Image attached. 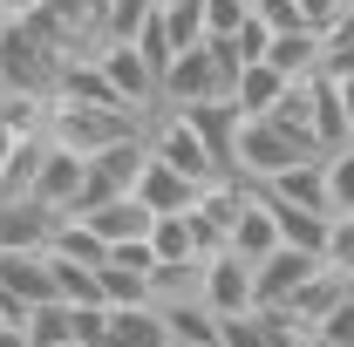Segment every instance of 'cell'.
Wrapping results in <instances>:
<instances>
[{"label": "cell", "mask_w": 354, "mask_h": 347, "mask_svg": "<svg viewBox=\"0 0 354 347\" xmlns=\"http://www.w3.org/2000/svg\"><path fill=\"white\" fill-rule=\"evenodd\" d=\"M313 157H327V150H313L307 136L279 130L272 116H252L245 130H239V150H232V171L252 177V184H272L279 171H293V164H313Z\"/></svg>", "instance_id": "obj_1"}, {"label": "cell", "mask_w": 354, "mask_h": 347, "mask_svg": "<svg viewBox=\"0 0 354 347\" xmlns=\"http://www.w3.org/2000/svg\"><path fill=\"white\" fill-rule=\"evenodd\" d=\"M143 136H150V157H164L171 171L198 177V184H212V177H225V171H218V157H212V143L198 136V123H191L184 109H157Z\"/></svg>", "instance_id": "obj_2"}, {"label": "cell", "mask_w": 354, "mask_h": 347, "mask_svg": "<svg viewBox=\"0 0 354 347\" xmlns=\"http://www.w3.org/2000/svg\"><path fill=\"white\" fill-rule=\"evenodd\" d=\"M41 300H62L48 252H0V306H7V320L21 327L28 306H41Z\"/></svg>", "instance_id": "obj_3"}, {"label": "cell", "mask_w": 354, "mask_h": 347, "mask_svg": "<svg viewBox=\"0 0 354 347\" xmlns=\"http://www.w3.org/2000/svg\"><path fill=\"white\" fill-rule=\"evenodd\" d=\"M313 272H320V252H300V245H279V252H266V259L252 265V300H259L266 313H279V306L293 300V293L307 286Z\"/></svg>", "instance_id": "obj_4"}, {"label": "cell", "mask_w": 354, "mask_h": 347, "mask_svg": "<svg viewBox=\"0 0 354 347\" xmlns=\"http://www.w3.org/2000/svg\"><path fill=\"white\" fill-rule=\"evenodd\" d=\"M62 232V212L41 198H0V252H48Z\"/></svg>", "instance_id": "obj_5"}, {"label": "cell", "mask_w": 354, "mask_h": 347, "mask_svg": "<svg viewBox=\"0 0 354 347\" xmlns=\"http://www.w3.org/2000/svg\"><path fill=\"white\" fill-rule=\"evenodd\" d=\"M205 306L212 313H252V259H239L232 245L205 259Z\"/></svg>", "instance_id": "obj_6"}, {"label": "cell", "mask_w": 354, "mask_h": 347, "mask_svg": "<svg viewBox=\"0 0 354 347\" xmlns=\"http://www.w3.org/2000/svg\"><path fill=\"white\" fill-rule=\"evenodd\" d=\"M82 177H88V157H82V150H62V143L48 136V164H41V177H35V198L55 205L62 218H75V205H82Z\"/></svg>", "instance_id": "obj_7"}, {"label": "cell", "mask_w": 354, "mask_h": 347, "mask_svg": "<svg viewBox=\"0 0 354 347\" xmlns=\"http://www.w3.org/2000/svg\"><path fill=\"white\" fill-rule=\"evenodd\" d=\"M348 293H354V279L341 272V265H327V259H320V272H313L307 286H300L293 300L279 306V320H286V327H320V320H327L334 306L348 300Z\"/></svg>", "instance_id": "obj_8"}, {"label": "cell", "mask_w": 354, "mask_h": 347, "mask_svg": "<svg viewBox=\"0 0 354 347\" xmlns=\"http://www.w3.org/2000/svg\"><path fill=\"white\" fill-rule=\"evenodd\" d=\"M279 245H286V238H279V212H272V198H266L259 184H252V198H245V212L232 218V252L259 265L266 252H279Z\"/></svg>", "instance_id": "obj_9"}, {"label": "cell", "mask_w": 354, "mask_h": 347, "mask_svg": "<svg viewBox=\"0 0 354 347\" xmlns=\"http://www.w3.org/2000/svg\"><path fill=\"white\" fill-rule=\"evenodd\" d=\"M198 191H205V184H198V177H184V171H171L164 157H150L143 177H136V198H143L157 218H164V212H191V205H198Z\"/></svg>", "instance_id": "obj_10"}, {"label": "cell", "mask_w": 354, "mask_h": 347, "mask_svg": "<svg viewBox=\"0 0 354 347\" xmlns=\"http://www.w3.org/2000/svg\"><path fill=\"white\" fill-rule=\"evenodd\" d=\"M266 198H279V205H300V212L334 218V198H327V157H313V164H293V171H279L272 184H266Z\"/></svg>", "instance_id": "obj_11"}, {"label": "cell", "mask_w": 354, "mask_h": 347, "mask_svg": "<svg viewBox=\"0 0 354 347\" xmlns=\"http://www.w3.org/2000/svg\"><path fill=\"white\" fill-rule=\"evenodd\" d=\"M320 55H327V35H313V28H279V35L266 41V62H272L279 75H293V82L320 75Z\"/></svg>", "instance_id": "obj_12"}, {"label": "cell", "mask_w": 354, "mask_h": 347, "mask_svg": "<svg viewBox=\"0 0 354 347\" xmlns=\"http://www.w3.org/2000/svg\"><path fill=\"white\" fill-rule=\"evenodd\" d=\"M82 218L109 238V245H130V238H150V232H157V212H150L136 191L130 198H109V205H95V212H82Z\"/></svg>", "instance_id": "obj_13"}, {"label": "cell", "mask_w": 354, "mask_h": 347, "mask_svg": "<svg viewBox=\"0 0 354 347\" xmlns=\"http://www.w3.org/2000/svg\"><path fill=\"white\" fill-rule=\"evenodd\" d=\"M286 88H293V75H279L272 62H252V68L239 75V88H232V102H239V116L252 123V116H272V109H279Z\"/></svg>", "instance_id": "obj_14"}, {"label": "cell", "mask_w": 354, "mask_h": 347, "mask_svg": "<svg viewBox=\"0 0 354 347\" xmlns=\"http://www.w3.org/2000/svg\"><path fill=\"white\" fill-rule=\"evenodd\" d=\"M102 347H171V327L157 306H109V341Z\"/></svg>", "instance_id": "obj_15"}, {"label": "cell", "mask_w": 354, "mask_h": 347, "mask_svg": "<svg viewBox=\"0 0 354 347\" xmlns=\"http://www.w3.org/2000/svg\"><path fill=\"white\" fill-rule=\"evenodd\" d=\"M150 252H157V265L205 259V245H198V225H191V212H164V218H157V232H150Z\"/></svg>", "instance_id": "obj_16"}, {"label": "cell", "mask_w": 354, "mask_h": 347, "mask_svg": "<svg viewBox=\"0 0 354 347\" xmlns=\"http://www.w3.org/2000/svg\"><path fill=\"white\" fill-rule=\"evenodd\" d=\"M164 327H171V347H218V313H212L205 300L164 306Z\"/></svg>", "instance_id": "obj_17"}, {"label": "cell", "mask_w": 354, "mask_h": 347, "mask_svg": "<svg viewBox=\"0 0 354 347\" xmlns=\"http://www.w3.org/2000/svg\"><path fill=\"white\" fill-rule=\"evenodd\" d=\"M28 341L35 347H62V341H75V306L68 300H41V306H28Z\"/></svg>", "instance_id": "obj_18"}, {"label": "cell", "mask_w": 354, "mask_h": 347, "mask_svg": "<svg viewBox=\"0 0 354 347\" xmlns=\"http://www.w3.org/2000/svg\"><path fill=\"white\" fill-rule=\"evenodd\" d=\"M157 7H164V0H109V7H102V48L109 41H136V28H143Z\"/></svg>", "instance_id": "obj_19"}, {"label": "cell", "mask_w": 354, "mask_h": 347, "mask_svg": "<svg viewBox=\"0 0 354 347\" xmlns=\"http://www.w3.org/2000/svg\"><path fill=\"white\" fill-rule=\"evenodd\" d=\"M102 300L109 306H150V272H136V265H102Z\"/></svg>", "instance_id": "obj_20"}, {"label": "cell", "mask_w": 354, "mask_h": 347, "mask_svg": "<svg viewBox=\"0 0 354 347\" xmlns=\"http://www.w3.org/2000/svg\"><path fill=\"white\" fill-rule=\"evenodd\" d=\"M320 75H334V82H341V75H354V7L341 14V21H334V28H327V55H320Z\"/></svg>", "instance_id": "obj_21"}, {"label": "cell", "mask_w": 354, "mask_h": 347, "mask_svg": "<svg viewBox=\"0 0 354 347\" xmlns=\"http://www.w3.org/2000/svg\"><path fill=\"white\" fill-rule=\"evenodd\" d=\"M327 198H334V218L354 212V143L327 150Z\"/></svg>", "instance_id": "obj_22"}, {"label": "cell", "mask_w": 354, "mask_h": 347, "mask_svg": "<svg viewBox=\"0 0 354 347\" xmlns=\"http://www.w3.org/2000/svg\"><path fill=\"white\" fill-rule=\"evenodd\" d=\"M252 21V0H205V41L212 35H239Z\"/></svg>", "instance_id": "obj_23"}, {"label": "cell", "mask_w": 354, "mask_h": 347, "mask_svg": "<svg viewBox=\"0 0 354 347\" xmlns=\"http://www.w3.org/2000/svg\"><path fill=\"white\" fill-rule=\"evenodd\" d=\"M320 259H327V265H341V272L354 279V212H341L334 225H327V252H320Z\"/></svg>", "instance_id": "obj_24"}, {"label": "cell", "mask_w": 354, "mask_h": 347, "mask_svg": "<svg viewBox=\"0 0 354 347\" xmlns=\"http://www.w3.org/2000/svg\"><path fill=\"white\" fill-rule=\"evenodd\" d=\"M313 334H320L327 347H354V293H348L341 306H334V313H327V320H320Z\"/></svg>", "instance_id": "obj_25"}, {"label": "cell", "mask_w": 354, "mask_h": 347, "mask_svg": "<svg viewBox=\"0 0 354 347\" xmlns=\"http://www.w3.org/2000/svg\"><path fill=\"white\" fill-rule=\"evenodd\" d=\"M75 341H82V347L109 341V306H75Z\"/></svg>", "instance_id": "obj_26"}, {"label": "cell", "mask_w": 354, "mask_h": 347, "mask_svg": "<svg viewBox=\"0 0 354 347\" xmlns=\"http://www.w3.org/2000/svg\"><path fill=\"white\" fill-rule=\"evenodd\" d=\"M341 14H348V0H300V21H307L313 35H327Z\"/></svg>", "instance_id": "obj_27"}, {"label": "cell", "mask_w": 354, "mask_h": 347, "mask_svg": "<svg viewBox=\"0 0 354 347\" xmlns=\"http://www.w3.org/2000/svg\"><path fill=\"white\" fill-rule=\"evenodd\" d=\"M279 347H327V341H320L313 327H286V334H279Z\"/></svg>", "instance_id": "obj_28"}, {"label": "cell", "mask_w": 354, "mask_h": 347, "mask_svg": "<svg viewBox=\"0 0 354 347\" xmlns=\"http://www.w3.org/2000/svg\"><path fill=\"white\" fill-rule=\"evenodd\" d=\"M48 0H0V14H7V21H28V14H41Z\"/></svg>", "instance_id": "obj_29"}, {"label": "cell", "mask_w": 354, "mask_h": 347, "mask_svg": "<svg viewBox=\"0 0 354 347\" xmlns=\"http://www.w3.org/2000/svg\"><path fill=\"white\" fill-rule=\"evenodd\" d=\"M14 150H21V130H14V123H7V116H0V164H7V157H14Z\"/></svg>", "instance_id": "obj_30"}, {"label": "cell", "mask_w": 354, "mask_h": 347, "mask_svg": "<svg viewBox=\"0 0 354 347\" xmlns=\"http://www.w3.org/2000/svg\"><path fill=\"white\" fill-rule=\"evenodd\" d=\"M0 347H35V341H28V327H14V320H7V327H0Z\"/></svg>", "instance_id": "obj_31"}, {"label": "cell", "mask_w": 354, "mask_h": 347, "mask_svg": "<svg viewBox=\"0 0 354 347\" xmlns=\"http://www.w3.org/2000/svg\"><path fill=\"white\" fill-rule=\"evenodd\" d=\"M7 95H21V88H14V82H7V75H0V109H7Z\"/></svg>", "instance_id": "obj_32"}, {"label": "cell", "mask_w": 354, "mask_h": 347, "mask_svg": "<svg viewBox=\"0 0 354 347\" xmlns=\"http://www.w3.org/2000/svg\"><path fill=\"white\" fill-rule=\"evenodd\" d=\"M0 327H7V306H0Z\"/></svg>", "instance_id": "obj_33"}, {"label": "cell", "mask_w": 354, "mask_h": 347, "mask_svg": "<svg viewBox=\"0 0 354 347\" xmlns=\"http://www.w3.org/2000/svg\"><path fill=\"white\" fill-rule=\"evenodd\" d=\"M62 347H82V341H62Z\"/></svg>", "instance_id": "obj_34"}, {"label": "cell", "mask_w": 354, "mask_h": 347, "mask_svg": "<svg viewBox=\"0 0 354 347\" xmlns=\"http://www.w3.org/2000/svg\"><path fill=\"white\" fill-rule=\"evenodd\" d=\"M348 7H354V0H348Z\"/></svg>", "instance_id": "obj_35"}]
</instances>
